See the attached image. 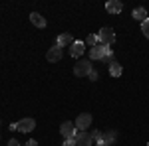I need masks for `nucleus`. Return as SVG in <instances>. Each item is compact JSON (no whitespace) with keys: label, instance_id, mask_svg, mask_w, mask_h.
Segmentation results:
<instances>
[{"label":"nucleus","instance_id":"1","mask_svg":"<svg viewBox=\"0 0 149 146\" xmlns=\"http://www.w3.org/2000/svg\"><path fill=\"white\" fill-rule=\"evenodd\" d=\"M92 61L90 59H80L76 65H74V75L76 77H88L90 71H92Z\"/></svg>","mask_w":149,"mask_h":146},{"label":"nucleus","instance_id":"2","mask_svg":"<svg viewBox=\"0 0 149 146\" xmlns=\"http://www.w3.org/2000/svg\"><path fill=\"white\" fill-rule=\"evenodd\" d=\"M97 42L100 45H111L115 42V34L111 28H102L100 32H97Z\"/></svg>","mask_w":149,"mask_h":146},{"label":"nucleus","instance_id":"3","mask_svg":"<svg viewBox=\"0 0 149 146\" xmlns=\"http://www.w3.org/2000/svg\"><path fill=\"white\" fill-rule=\"evenodd\" d=\"M60 132H62V136H64L66 140H70V138H74V136H76L78 128H76V124H74V123L66 121V123H62V126H60Z\"/></svg>","mask_w":149,"mask_h":146},{"label":"nucleus","instance_id":"4","mask_svg":"<svg viewBox=\"0 0 149 146\" xmlns=\"http://www.w3.org/2000/svg\"><path fill=\"white\" fill-rule=\"evenodd\" d=\"M74 140H76V144H78V146H92L93 144L92 134H90V132H86V130H78L76 136H74Z\"/></svg>","mask_w":149,"mask_h":146},{"label":"nucleus","instance_id":"5","mask_svg":"<svg viewBox=\"0 0 149 146\" xmlns=\"http://www.w3.org/2000/svg\"><path fill=\"white\" fill-rule=\"evenodd\" d=\"M74 124H76V128H78V130H86V128L92 124V114H88V112H81L80 117L76 119V123H74Z\"/></svg>","mask_w":149,"mask_h":146},{"label":"nucleus","instance_id":"6","mask_svg":"<svg viewBox=\"0 0 149 146\" xmlns=\"http://www.w3.org/2000/svg\"><path fill=\"white\" fill-rule=\"evenodd\" d=\"M84 51H86V44H84V42H74V44L70 45V56L74 57V59L81 57Z\"/></svg>","mask_w":149,"mask_h":146},{"label":"nucleus","instance_id":"7","mask_svg":"<svg viewBox=\"0 0 149 146\" xmlns=\"http://www.w3.org/2000/svg\"><path fill=\"white\" fill-rule=\"evenodd\" d=\"M46 59L50 61V63H54V61H60L62 59V47H58V45H54V47H50L46 53Z\"/></svg>","mask_w":149,"mask_h":146},{"label":"nucleus","instance_id":"8","mask_svg":"<svg viewBox=\"0 0 149 146\" xmlns=\"http://www.w3.org/2000/svg\"><path fill=\"white\" fill-rule=\"evenodd\" d=\"M34 126H36L34 119H22V121L18 123V130H20V132H32Z\"/></svg>","mask_w":149,"mask_h":146},{"label":"nucleus","instance_id":"9","mask_svg":"<svg viewBox=\"0 0 149 146\" xmlns=\"http://www.w3.org/2000/svg\"><path fill=\"white\" fill-rule=\"evenodd\" d=\"M105 10L109 12V14H119V12L123 10V4H121L119 0H109V2L105 4Z\"/></svg>","mask_w":149,"mask_h":146},{"label":"nucleus","instance_id":"10","mask_svg":"<svg viewBox=\"0 0 149 146\" xmlns=\"http://www.w3.org/2000/svg\"><path fill=\"white\" fill-rule=\"evenodd\" d=\"M102 57H103V45L90 47V61H102Z\"/></svg>","mask_w":149,"mask_h":146},{"label":"nucleus","instance_id":"11","mask_svg":"<svg viewBox=\"0 0 149 146\" xmlns=\"http://www.w3.org/2000/svg\"><path fill=\"white\" fill-rule=\"evenodd\" d=\"M72 44H74V38L70 34H60L58 36V42H56L58 47H70Z\"/></svg>","mask_w":149,"mask_h":146},{"label":"nucleus","instance_id":"12","mask_svg":"<svg viewBox=\"0 0 149 146\" xmlns=\"http://www.w3.org/2000/svg\"><path fill=\"white\" fill-rule=\"evenodd\" d=\"M30 22L34 24L36 28H46V20H44V16H40L38 12H32V14H30Z\"/></svg>","mask_w":149,"mask_h":146},{"label":"nucleus","instance_id":"13","mask_svg":"<svg viewBox=\"0 0 149 146\" xmlns=\"http://www.w3.org/2000/svg\"><path fill=\"white\" fill-rule=\"evenodd\" d=\"M131 16H133V20H137V22H145L147 20V10L145 8H135V10L131 12Z\"/></svg>","mask_w":149,"mask_h":146},{"label":"nucleus","instance_id":"14","mask_svg":"<svg viewBox=\"0 0 149 146\" xmlns=\"http://www.w3.org/2000/svg\"><path fill=\"white\" fill-rule=\"evenodd\" d=\"M115 140H117V132L115 130H107V132H103L102 134V142H105V144H113Z\"/></svg>","mask_w":149,"mask_h":146},{"label":"nucleus","instance_id":"15","mask_svg":"<svg viewBox=\"0 0 149 146\" xmlns=\"http://www.w3.org/2000/svg\"><path fill=\"white\" fill-rule=\"evenodd\" d=\"M121 73H123V67H121L117 61H113V63L109 65V75H111V77H119Z\"/></svg>","mask_w":149,"mask_h":146},{"label":"nucleus","instance_id":"16","mask_svg":"<svg viewBox=\"0 0 149 146\" xmlns=\"http://www.w3.org/2000/svg\"><path fill=\"white\" fill-rule=\"evenodd\" d=\"M86 44L90 45V47H95V45H100V42H97V34H90L88 38H86Z\"/></svg>","mask_w":149,"mask_h":146},{"label":"nucleus","instance_id":"17","mask_svg":"<svg viewBox=\"0 0 149 146\" xmlns=\"http://www.w3.org/2000/svg\"><path fill=\"white\" fill-rule=\"evenodd\" d=\"M141 32H143V36L149 38V18L145 20V22H141Z\"/></svg>","mask_w":149,"mask_h":146},{"label":"nucleus","instance_id":"18","mask_svg":"<svg viewBox=\"0 0 149 146\" xmlns=\"http://www.w3.org/2000/svg\"><path fill=\"white\" fill-rule=\"evenodd\" d=\"M92 134V140H95V142H102V134L103 132H100V130H93V132H90Z\"/></svg>","mask_w":149,"mask_h":146},{"label":"nucleus","instance_id":"19","mask_svg":"<svg viewBox=\"0 0 149 146\" xmlns=\"http://www.w3.org/2000/svg\"><path fill=\"white\" fill-rule=\"evenodd\" d=\"M97 77H100V75H97V71H95V69H92V71H90V75H88V79H90V81H95Z\"/></svg>","mask_w":149,"mask_h":146},{"label":"nucleus","instance_id":"20","mask_svg":"<svg viewBox=\"0 0 149 146\" xmlns=\"http://www.w3.org/2000/svg\"><path fill=\"white\" fill-rule=\"evenodd\" d=\"M64 146H78V144H76V140H74V138H70V140L64 142Z\"/></svg>","mask_w":149,"mask_h":146},{"label":"nucleus","instance_id":"21","mask_svg":"<svg viewBox=\"0 0 149 146\" xmlns=\"http://www.w3.org/2000/svg\"><path fill=\"white\" fill-rule=\"evenodd\" d=\"M8 146H20V142H18L16 138H10V140H8Z\"/></svg>","mask_w":149,"mask_h":146},{"label":"nucleus","instance_id":"22","mask_svg":"<svg viewBox=\"0 0 149 146\" xmlns=\"http://www.w3.org/2000/svg\"><path fill=\"white\" fill-rule=\"evenodd\" d=\"M26 146H38V140H28V144Z\"/></svg>","mask_w":149,"mask_h":146},{"label":"nucleus","instance_id":"23","mask_svg":"<svg viewBox=\"0 0 149 146\" xmlns=\"http://www.w3.org/2000/svg\"><path fill=\"white\" fill-rule=\"evenodd\" d=\"M10 130H18V123H12L10 124Z\"/></svg>","mask_w":149,"mask_h":146},{"label":"nucleus","instance_id":"24","mask_svg":"<svg viewBox=\"0 0 149 146\" xmlns=\"http://www.w3.org/2000/svg\"><path fill=\"white\" fill-rule=\"evenodd\" d=\"M95 146H109V144H105V142H97Z\"/></svg>","mask_w":149,"mask_h":146},{"label":"nucleus","instance_id":"25","mask_svg":"<svg viewBox=\"0 0 149 146\" xmlns=\"http://www.w3.org/2000/svg\"><path fill=\"white\" fill-rule=\"evenodd\" d=\"M147 146H149V144H147Z\"/></svg>","mask_w":149,"mask_h":146}]
</instances>
